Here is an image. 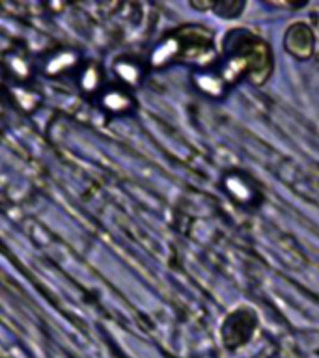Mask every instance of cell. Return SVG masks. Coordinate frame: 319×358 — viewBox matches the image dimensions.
Instances as JSON below:
<instances>
[{"mask_svg": "<svg viewBox=\"0 0 319 358\" xmlns=\"http://www.w3.org/2000/svg\"><path fill=\"white\" fill-rule=\"evenodd\" d=\"M224 185H226L229 196L239 201V203H243V206H252L256 201V190L243 176L232 173V176L224 179Z\"/></svg>", "mask_w": 319, "mask_h": 358, "instance_id": "obj_1", "label": "cell"}, {"mask_svg": "<svg viewBox=\"0 0 319 358\" xmlns=\"http://www.w3.org/2000/svg\"><path fill=\"white\" fill-rule=\"evenodd\" d=\"M297 47H302V55L304 56H310V52H312V36L308 32V28L302 27V24L293 27L288 34V49H290V52L295 55Z\"/></svg>", "mask_w": 319, "mask_h": 358, "instance_id": "obj_2", "label": "cell"}, {"mask_svg": "<svg viewBox=\"0 0 319 358\" xmlns=\"http://www.w3.org/2000/svg\"><path fill=\"white\" fill-rule=\"evenodd\" d=\"M200 88L204 92H209L215 97H220V95H224V80L217 75H204L200 80Z\"/></svg>", "mask_w": 319, "mask_h": 358, "instance_id": "obj_3", "label": "cell"}]
</instances>
